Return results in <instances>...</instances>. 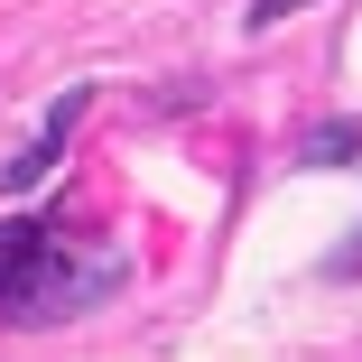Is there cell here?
I'll use <instances>...</instances> for the list:
<instances>
[{"label":"cell","instance_id":"obj_2","mask_svg":"<svg viewBox=\"0 0 362 362\" xmlns=\"http://www.w3.org/2000/svg\"><path fill=\"white\" fill-rule=\"evenodd\" d=\"M84 112H93V93L75 84V93H65V103H56V112L37 121V139H28L19 158H0V186H10V195H19V186H37V177H47V168L65 158V139H75V121H84Z\"/></svg>","mask_w":362,"mask_h":362},{"label":"cell","instance_id":"obj_4","mask_svg":"<svg viewBox=\"0 0 362 362\" xmlns=\"http://www.w3.org/2000/svg\"><path fill=\"white\" fill-rule=\"evenodd\" d=\"M288 10H298V0H260V10H251V19H260V28H269V19H288Z\"/></svg>","mask_w":362,"mask_h":362},{"label":"cell","instance_id":"obj_3","mask_svg":"<svg viewBox=\"0 0 362 362\" xmlns=\"http://www.w3.org/2000/svg\"><path fill=\"white\" fill-rule=\"evenodd\" d=\"M298 158H307V168H353V158H362V121H316V130L298 139Z\"/></svg>","mask_w":362,"mask_h":362},{"label":"cell","instance_id":"obj_1","mask_svg":"<svg viewBox=\"0 0 362 362\" xmlns=\"http://www.w3.org/2000/svg\"><path fill=\"white\" fill-rule=\"evenodd\" d=\"M130 279V251L65 223H0V325H65Z\"/></svg>","mask_w":362,"mask_h":362}]
</instances>
